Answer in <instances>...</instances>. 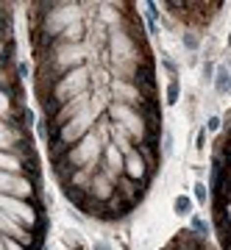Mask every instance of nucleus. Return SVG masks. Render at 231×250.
<instances>
[{
	"instance_id": "obj_23",
	"label": "nucleus",
	"mask_w": 231,
	"mask_h": 250,
	"mask_svg": "<svg viewBox=\"0 0 231 250\" xmlns=\"http://www.w3.org/2000/svg\"><path fill=\"white\" fill-rule=\"evenodd\" d=\"M36 131H39V136H42V139H47V120L36 123Z\"/></svg>"
},
{
	"instance_id": "obj_18",
	"label": "nucleus",
	"mask_w": 231,
	"mask_h": 250,
	"mask_svg": "<svg viewBox=\"0 0 231 250\" xmlns=\"http://www.w3.org/2000/svg\"><path fill=\"white\" fill-rule=\"evenodd\" d=\"M145 17H148V25H156V20H159V6L156 3H145Z\"/></svg>"
},
{
	"instance_id": "obj_17",
	"label": "nucleus",
	"mask_w": 231,
	"mask_h": 250,
	"mask_svg": "<svg viewBox=\"0 0 231 250\" xmlns=\"http://www.w3.org/2000/svg\"><path fill=\"white\" fill-rule=\"evenodd\" d=\"M181 42H184V47H187V50H198V45H201V39H198L195 31H187V34L181 36Z\"/></svg>"
},
{
	"instance_id": "obj_15",
	"label": "nucleus",
	"mask_w": 231,
	"mask_h": 250,
	"mask_svg": "<svg viewBox=\"0 0 231 250\" xmlns=\"http://www.w3.org/2000/svg\"><path fill=\"white\" fill-rule=\"evenodd\" d=\"M159 150H162V156H164V159H170V156H173V134H170V131H164V134L159 136Z\"/></svg>"
},
{
	"instance_id": "obj_2",
	"label": "nucleus",
	"mask_w": 231,
	"mask_h": 250,
	"mask_svg": "<svg viewBox=\"0 0 231 250\" xmlns=\"http://www.w3.org/2000/svg\"><path fill=\"white\" fill-rule=\"evenodd\" d=\"M39 189L34 187V181L28 175H11V172H0V195L20 197V200H34Z\"/></svg>"
},
{
	"instance_id": "obj_24",
	"label": "nucleus",
	"mask_w": 231,
	"mask_h": 250,
	"mask_svg": "<svg viewBox=\"0 0 231 250\" xmlns=\"http://www.w3.org/2000/svg\"><path fill=\"white\" fill-rule=\"evenodd\" d=\"M223 214H226V220H229V225H231V203L223 206Z\"/></svg>"
},
{
	"instance_id": "obj_20",
	"label": "nucleus",
	"mask_w": 231,
	"mask_h": 250,
	"mask_svg": "<svg viewBox=\"0 0 231 250\" xmlns=\"http://www.w3.org/2000/svg\"><path fill=\"white\" fill-rule=\"evenodd\" d=\"M28 72H31V64H28V62H20V64H17V75H20L17 81H25Z\"/></svg>"
},
{
	"instance_id": "obj_19",
	"label": "nucleus",
	"mask_w": 231,
	"mask_h": 250,
	"mask_svg": "<svg viewBox=\"0 0 231 250\" xmlns=\"http://www.w3.org/2000/svg\"><path fill=\"white\" fill-rule=\"evenodd\" d=\"M220 125H223V120L220 117H209V123H206V134H214V131H220Z\"/></svg>"
},
{
	"instance_id": "obj_22",
	"label": "nucleus",
	"mask_w": 231,
	"mask_h": 250,
	"mask_svg": "<svg viewBox=\"0 0 231 250\" xmlns=\"http://www.w3.org/2000/svg\"><path fill=\"white\" fill-rule=\"evenodd\" d=\"M195 147H198V150H206V131H201V134H198Z\"/></svg>"
},
{
	"instance_id": "obj_5",
	"label": "nucleus",
	"mask_w": 231,
	"mask_h": 250,
	"mask_svg": "<svg viewBox=\"0 0 231 250\" xmlns=\"http://www.w3.org/2000/svg\"><path fill=\"white\" fill-rule=\"evenodd\" d=\"M123 175L125 178L137 181V184H148V178H151V170H148V164L142 161V156L134 150L123 153Z\"/></svg>"
},
{
	"instance_id": "obj_4",
	"label": "nucleus",
	"mask_w": 231,
	"mask_h": 250,
	"mask_svg": "<svg viewBox=\"0 0 231 250\" xmlns=\"http://www.w3.org/2000/svg\"><path fill=\"white\" fill-rule=\"evenodd\" d=\"M84 195H87L89 200H95V203H106L109 197L115 195V181L109 178L106 172L95 170V175L89 178V187L84 189Z\"/></svg>"
},
{
	"instance_id": "obj_16",
	"label": "nucleus",
	"mask_w": 231,
	"mask_h": 250,
	"mask_svg": "<svg viewBox=\"0 0 231 250\" xmlns=\"http://www.w3.org/2000/svg\"><path fill=\"white\" fill-rule=\"evenodd\" d=\"M64 195H67V200H70V203H75V206H81L84 203V189H72V187H64Z\"/></svg>"
},
{
	"instance_id": "obj_6",
	"label": "nucleus",
	"mask_w": 231,
	"mask_h": 250,
	"mask_svg": "<svg viewBox=\"0 0 231 250\" xmlns=\"http://www.w3.org/2000/svg\"><path fill=\"white\" fill-rule=\"evenodd\" d=\"M167 250H206V239H201L198 233L192 231H178L176 236H173V242L167 245Z\"/></svg>"
},
{
	"instance_id": "obj_12",
	"label": "nucleus",
	"mask_w": 231,
	"mask_h": 250,
	"mask_svg": "<svg viewBox=\"0 0 231 250\" xmlns=\"http://www.w3.org/2000/svg\"><path fill=\"white\" fill-rule=\"evenodd\" d=\"M173 211H176L178 217H187V214H192V200H189L187 195H178L176 200H173Z\"/></svg>"
},
{
	"instance_id": "obj_10",
	"label": "nucleus",
	"mask_w": 231,
	"mask_h": 250,
	"mask_svg": "<svg viewBox=\"0 0 231 250\" xmlns=\"http://www.w3.org/2000/svg\"><path fill=\"white\" fill-rule=\"evenodd\" d=\"M212 83H214V92H217V95H229V92H231V70L226 67V64L214 67Z\"/></svg>"
},
{
	"instance_id": "obj_21",
	"label": "nucleus",
	"mask_w": 231,
	"mask_h": 250,
	"mask_svg": "<svg viewBox=\"0 0 231 250\" xmlns=\"http://www.w3.org/2000/svg\"><path fill=\"white\" fill-rule=\"evenodd\" d=\"M212 78H214V64H212V62H206V64H204V81L209 83Z\"/></svg>"
},
{
	"instance_id": "obj_8",
	"label": "nucleus",
	"mask_w": 231,
	"mask_h": 250,
	"mask_svg": "<svg viewBox=\"0 0 231 250\" xmlns=\"http://www.w3.org/2000/svg\"><path fill=\"white\" fill-rule=\"evenodd\" d=\"M0 172L25 175V159H20L17 153H11V150H0Z\"/></svg>"
},
{
	"instance_id": "obj_11",
	"label": "nucleus",
	"mask_w": 231,
	"mask_h": 250,
	"mask_svg": "<svg viewBox=\"0 0 231 250\" xmlns=\"http://www.w3.org/2000/svg\"><path fill=\"white\" fill-rule=\"evenodd\" d=\"M178 95H181V83H178V78H170L167 89H164V106H176Z\"/></svg>"
},
{
	"instance_id": "obj_26",
	"label": "nucleus",
	"mask_w": 231,
	"mask_h": 250,
	"mask_svg": "<svg viewBox=\"0 0 231 250\" xmlns=\"http://www.w3.org/2000/svg\"><path fill=\"white\" fill-rule=\"evenodd\" d=\"M229 47H231V31H229Z\"/></svg>"
},
{
	"instance_id": "obj_9",
	"label": "nucleus",
	"mask_w": 231,
	"mask_h": 250,
	"mask_svg": "<svg viewBox=\"0 0 231 250\" xmlns=\"http://www.w3.org/2000/svg\"><path fill=\"white\" fill-rule=\"evenodd\" d=\"M84 39H87V25L84 22H72V25H67L59 34V42H64V45H84Z\"/></svg>"
},
{
	"instance_id": "obj_3",
	"label": "nucleus",
	"mask_w": 231,
	"mask_h": 250,
	"mask_svg": "<svg viewBox=\"0 0 231 250\" xmlns=\"http://www.w3.org/2000/svg\"><path fill=\"white\" fill-rule=\"evenodd\" d=\"M145 187L148 184H137V181H131V178H125V175H120V178L115 181V195L123 200L128 208H137L139 206V200L145 197Z\"/></svg>"
},
{
	"instance_id": "obj_27",
	"label": "nucleus",
	"mask_w": 231,
	"mask_h": 250,
	"mask_svg": "<svg viewBox=\"0 0 231 250\" xmlns=\"http://www.w3.org/2000/svg\"><path fill=\"white\" fill-rule=\"evenodd\" d=\"M164 250H167V248H164Z\"/></svg>"
},
{
	"instance_id": "obj_25",
	"label": "nucleus",
	"mask_w": 231,
	"mask_h": 250,
	"mask_svg": "<svg viewBox=\"0 0 231 250\" xmlns=\"http://www.w3.org/2000/svg\"><path fill=\"white\" fill-rule=\"evenodd\" d=\"M95 250H112V248H109L106 242H98V245H95Z\"/></svg>"
},
{
	"instance_id": "obj_1",
	"label": "nucleus",
	"mask_w": 231,
	"mask_h": 250,
	"mask_svg": "<svg viewBox=\"0 0 231 250\" xmlns=\"http://www.w3.org/2000/svg\"><path fill=\"white\" fill-rule=\"evenodd\" d=\"M84 92H89V70H87V64H84V67H75V70H70V72H64L62 78L50 86L47 98L42 100L45 120H50V117H53L67 100L78 98V95H84Z\"/></svg>"
},
{
	"instance_id": "obj_7",
	"label": "nucleus",
	"mask_w": 231,
	"mask_h": 250,
	"mask_svg": "<svg viewBox=\"0 0 231 250\" xmlns=\"http://www.w3.org/2000/svg\"><path fill=\"white\" fill-rule=\"evenodd\" d=\"M112 89H115V95H117V103H125V106H137V103H139V92H137V86H134L131 81L115 78L112 81Z\"/></svg>"
},
{
	"instance_id": "obj_14",
	"label": "nucleus",
	"mask_w": 231,
	"mask_h": 250,
	"mask_svg": "<svg viewBox=\"0 0 231 250\" xmlns=\"http://www.w3.org/2000/svg\"><path fill=\"white\" fill-rule=\"evenodd\" d=\"M192 195H195V200L201 206L209 203V187H206L204 181H195V184H192Z\"/></svg>"
},
{
	"instance_id": "obj_13",
	"label": "nucleus",
	"mask_w": 231,
	"mask_h": 250,
	"mask_svg": "<svg viewBox=\"0 0 231 250\" xmlns=\"http://www.w3.org/2000/svg\"><path fill=\"white\" fill-rule=\"evenodd\" d=\"M189 223H192V233H198L201 239L209 236V225H206V220L201 214H192V217H189Z\"/></svg>"
}]
</instances>
